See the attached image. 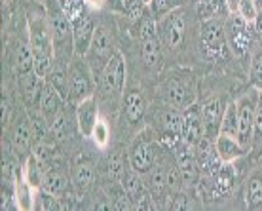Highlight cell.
I'll list each match as a JSON object with an SVG mask.
<instances>
[{
  "mask_svg": "<svg viewBox=\"0 0 262 211\" xmlns=\"http://www.w3.org/2000/svg\"><path fill=\"white\" fill-rule=\"evenodd\" d=\"M196 10L198 17L202 21L213 19V17H221L228 6L226 0H196Z\"/></svg>",
  "mask_w": 262,
  "mask_h": 211,
  "instance_id": "26",
  "label": "cell"
},
{
  "mask_svg": "<svg viewBox=\"0 0 262 211\" xmlns=\"http://www.w3.org/2000/svg\"><path fill=\"white\" fill-rule=\"evenodd\" d=\"M247 205L249 207H260L262 205V175L256 173L253 175L247 185Z\"/></svg>",
  "mask_w": 262,
  "mask_h": 211,
  "instance_id": "34",
  "label": "cell"
},
{
  "mask_svg": "<svg viewBox=\"0 0 262 211\" xmlns=\"http://www.w3.org/2000/svg\"><path fill=\"white\" fill-rule=\"evenodd\" d=\"M215 146H216V152H219V156L223 162L230 164L232 160L239 158L245 154V149L239 145V141L236 137H232V135H223V133H219L215 137Z\"/></svg>",
  "mask_w": 262,
  "mask_h": 211,
  "instance_id": "19",
  "label": "cell"
},
{
  "mask_svg": "<svg viewBox=\"0 0 262 211\" xmlns=\"http://www.w3.org/2000/svg\"><path fill=\"white\" fill-rule=\"evenodd\" d=\"M165 97L173 109H186L192 105V86L190 80H179L173 78L165 84Z\"/></svg>",
  "mask_w": 262,
  "mask_h": 211,
  "instance_id": "12",
  "label": "cell"
},
{
  "mask_svg": "<svg viewBox=\"0 0 262 211\" xmlns=\"http://www.w3.org/2000/svg\"><path fill=\"white\" fill-rule=\"evenodd\" d=\"M224 25H226V42L232 53L237 57L247 55L255 40V23H249L237 12H232Z\"/></svg>",
  "mask_w": 262,
  "mask_h": 211,
  "instance_id": "3",
  "label": "cell"
},
{
  "mask_svg": "<svg viewBox=\"0 0 262 211\" xmlns=\"http://www.w3.org/2000/svg\"><path fill=\"white\" fill-rule=\"evenodd\" d=\"M255 4H256V8H258V10H262V0H255Z\"/></svg>",
  "mask_w": 262,
  "mask_h": 211,
  "instance_id": "50",
  "label": "cell"
},
{
  "mask_svg": "<svg viewBox=\"0 0 262 211\" xmlns=\"http://www.w3.org/2000/svg\"><path fill=\"white\" fill-rule=\"evenodd\" d=\"M52 135L55 141H63L67 137V132H69V118H67L65 112H57L52 118Z\"/></svg>",
  "mask_w": 262,
  "mask_h": 211,
  "instance_id": "36",
  "label": "cell"
},
{
  "mask_svg": "<svg viewBox=\"0 0 262 211\" xmlns=\"http://www.w3.org/2000/svg\"><path fill=\"white\" fill-rule=\"evenodd\" d=\"M167 188L171 192H181L184 188L183 186V179H181V172H179V165L177 167H171L167 170Z\"/></svg>",
  "mask_w": 262,
  "mask_h": 211,
  "instance_id": "43",
  "label": "cell"
},
{
  "mask_svg": "<svg viewBox=\"0 0 262 211\" xmlns=\"http://www.w3.org/2000/svg\"><path fill=\"white\" fill-rule=\"evenodd\" d=\"M42 188L53 196H61L67 188V177L59 172H50L48 170L42 179Z\"/></svg>",
  "mask_w": 262,
  "mask_h": 211,
  "instance_id": "31",
  "label": "cell"
},
{
  "mask_svg": "<svg viewBox=\"0 0 262 211\" xmlns=\"http://www.w3.org/2000/svg\"><path fill=\"white\" fill-rule=\"evenodd\" d=\"M219 133L236 137V133H237V105H236V103H230V105L224 109V114H223V120H221V130H219Z\"/></svg>",
  "mask_w": 262,
  "mask_h": 211,
  "instance_id": "33",
  "label": "cell"
},
{
  "mask_svg": "<svg viewBox=\"0 0 262 211\" xmlns=\"http://www.w3.org/2000/svg\"><path fill=\"white\" fill-rule=\"evenodd\" d=\"M202 46L209 57H221L226 48V25L221 17L203 21L202 25Z\"/></svg>",
  "mask_w": 262,
  "mask_h": 211,
  "instance_id": "8",
  "label": "cell"
},
{
  "mask_svg": "<svg viewBox=\"0 0 262 211\" xmlns=\"http://www.w3.org/2000/svg\"><path fill=\"white\" fill-rule=\"evenodd\" d=\"M255 38L258 42V46L262 48V10H258V15L255 19Z\"/></svg>",
  "mask_w": 262,
  "mask_h": 211,
  "instance_id": "46",
  "label": "cell"
},
{
  "mask_svg": "<svg viewBox=\"0 0 262 211\" xmlns=\"http://www.w3.org/2000/svg\"><path fill=\"white\" fill-rule=\"evenodd\" d=\"M112 4V8H122V0H108Z\"/></svg>",
  "mask_w": 262,
  "mask_h": 211,
  "instance_id": "49",
  "label": "cell"
},
{
  "mask_svg": "<svg viewBox=\"0 0 262 211\" xmlns=\"http://www.w3.org/2000/svg\"><path fill=\"white\" fill-rule=\"evenodd\" d=\"M46 80L59 92V95L65 101L71 99V97H69V65L55 61V63H53V69L50 71Z\"/></svg>",
  "mask_w": 262,
  "mask_h": 211,
  "instance_id": "23",
  "label": "cell"
},
{
  "mask_svg": "<svg viewBox=\"0 0 262 211\" xmlns=\"http://www.w3.org/2000/svg\"><path fill=\"white\" fill-rule=\"evenodd\" d=\"M258 103V90H251L249 93L237 99V133L236 139L239 145L249 151L253 145V130H255V112Z\"/></svg>",
  "mask_w": 262,
  "mask_h": 211,
  "instance_id": "4",
  "label": "cell"
},
{
  "mask_svg": "<svg viewBox=\"0 0 262 211\" xmlns=\"http://www.w3.org/2000/svg\"><path fill=\"white\" fill-rule=\"evenodd\" d=\"M124 172H125V162H124L122 152L120 151L112 152L111 158H108V177H111L112 181H122Z\"/></svg>",
  "mask_w": 262,
  "mask_h": 211,
  "instance_id": "35",
  "label": "cell"
},
{
  "mask_svg": "<svg viewBox=\"0 0 262 211\" xmlns=\"http://www.w3.org/2000/svg\"><path fill=\"white\" fill-rule=\"evenodd\" d=\"M190 145H186V149L179 152L177 156V165L179 172H181V179H183V186L188 188L196 183V179L200 177V164L196 160V154L188 149Z\"/></svg>",
  "mask_w": 262,
  "mask_h": 211,
  "instance_id": "14",
  "label": "cell"
},
{
  "mask_svg": "<svg viewBox=\"0 0 262 211\" xmlns=\"http://www.w3.org/2000/svg\"><path fill=\"white\" fill-rule=\"evenodd\" d=\"M144 97L139 90H129L124 97V111L129 124H137L144 114Z\"/></svg>",
  "mask_w": 262,
  "mask_h": 211,
  "instance_id": "22",
  "label": "cell"
},
{
  "mask_svg": "<svg viewBox=\"0 0 262 211\" xmlns=\"http://www.w3.org/2000/svg\"><path fill=\"white\" fill-rule=\"evenodd\" d=\"M103 2H105V0H85V4H90V6H93V8H101Z\"/></svg>",
  "mask_w": 262,
  "mask_h": 211,
  "instance_id": "48",
  "label": "cell"
},
{
  "mask_svg": "<svg viewBox=\"0 0 262 211\" xmlns=\"http://www.w3.org/2000/svg\"><path fill=\"white\" fill-rule=\"evenodd\" d=\"M29 44L34 53V71L42 78H48L55 63V53H53L52 23L40 8L29 13Z\"/></svg>",
  "mask_w": 262,
  "mask_h": 211,
  "instance_id": "1",
  "label": "cell"
},
{
  "mask_svg": "<svg viewBox=\"0 0 262 211\" xmlns=\"http://www.w3.org/2000/svg\"><path fill=\"white\" fill-rule=\"evenodd\" d=\"M61 205L57 204V196H53L50 192H40L38 194V202H36V209L48 211V209H59Z\"/></svg>",
  "mask_w": 262,
  "mask_h": 211,
  "instance_id": "42",
  "label": "cell"
},
{
  "mask_svg": "<svg viewBox=\"0 0 262 211\" xmlns=\"http://www.w3.org/2000/svg\"><path fill=\"white\" fill-rule=\"evenodd\" d=\"M144 2H150V0H144Z\"/></svg>",
  "mask_w": 262,
  "mask_h": 211,
  "instance_id": "51",
  "label": "cell"
},
{
  "mask_svg": "<svg viewBox=\"0 0 262 211\" xmlns=\"http://www.w3.org/2000/svg\"><path fill=\"white\" fill-rule=\"evenodd\" d=\"M202 137H205V124H203L202 107L188 105L183 112V141L194 146Z\"/></svg>",
  "mask_w": 262,
  "mask_h": 211,
  "instance_id": "10",
  "label": "cell"
},
{
  "mask_svg": "<svg viewBox=\"0 0 262 211\" xmlns=\"http://www.w3.org/2000/svg\"><path fill=\"white\" fill-rule=\"evenodd\" d=\"M164 128L167 133V139L171 143H179L183 141V112L179 109H171L164 114Z\"/></svg>",
  "mask_w": 262,
  "mask_h": 211,
  "instance_id": "25",
  "label": "cell"
},
{
  "mask_svg": "<svg viewBox=\"0 0 262 211\" xmlns=\"http://www.w3.org/2000/svg\"><path fill=\"white\" fill-rule=\"evenodd\" d=\"M59 8L65 12L72 27H76L80 21H84L90 15L85 10V0H59Z\"/></svg>",
  "mask_w": 262,
  "mask_h": 211,
  "instance_id": "28",
  "label": "cell"
},
{
  "mask_svg": "<svg viewBox=\"0 0 262 211\" xmlns=\"http://www.w3.org/2000/svg\"><path fill=\"white\" fill-rule=\"evenodd\" d=\"M125 84V59L122 52H116L112 55L105 69L101 71V92L106 97L122 93Z\"/></svg>",
  "mask_w": 262,
  "mask_h": 211,
  "instance_id": "7",
  "label": "cell"
},
{
  "mask_svg": "<svg viewBox=\"0 0 262 211\" xmlns=\"http://www.w3.org/2000/svg\"><path fill=\"white\" fill-rule=\"evenodd\" d=\"M129 165L139 173V175H146L154 167V156H152L150 146L144 141H137L129 154Z\"/></svg>",
  "mask_w": 262,
  "mask_h": 211,
  "instance_id": "18",
  "label": "cell"
},
{
  "mask_svg": "<svg viewBox=\"0 0 262 211\" xmlns=\"http://www.w3.org/2000/svg\"><path fill=\"white\" fill-rule=\"evenodd\" d=\"M21 80V92H23V99L29 107L38 105L40 93L44 90V84H46V78H42L36 71H31V73L19 76Z\"/></svg>",
  "mask_w": 262,
  "mask_h": 211,
  "instance_id": "16",
  "label": "cell"
},
{
  "mask_svg": "<svg viewBox=\"0 0 262 211\" xmlns=\"http://www.w3.org/2000/svg\"><path fill=\"white\" fill-rule=\"evenodd\" d=\"M34 186L29 183L23 175V170L17 167V173H15V202H17V207L19 209H33L34 207Z\"/></svg>",
  "mask_w": 262,
  "mask_h": 211,
  "instance_id": "20",
  "label": "cell"
},
{
  "mask_svg": "<svg viewBox=\"0 0 262 211\" xmlns=\"http://www.w3.org/2000/svg\"><path fill=\"white\" fill-rule=\"evenodd\" d=\"M122 185H124V191L131 196V200H135V202H137V200L143 196L144 192H146L143 179H141V175H139V173L135 172L133 167H129V170H125V172H124V177H122Z\"/></svg>",
  "mask_w": 262,
  "mask_h": 211,
  "instance_id": "29",
  "label": "cell"
},
{
  "mask_svg": "<svg viewBox=\"0 0 262 211\" xmlns=\"http://www.w3.org/2000/svg\"><path fill=\"white\" fill-rule=\"evenodd\" d=\"M237 13H239L245 21L255 23L256 15H258V8H256L255 0H242V2H239V8H237Z\"/></svg>",
  "mask_w": 262,
  "mask_h": 211,
  "instance_id": "41",
  "label": "cell"
},
{
  "mask_svg": "<svg viewBox=\"0 0 262 211\" xmlns=\"http://www.w3.org/2000/svg\"><path fill=\"white\" fill-rule=\"evenodd\" d=\"M93 71L84 57L72 61L69 67V97L74 103L84 101L93 92Z\"/></svg>",
  "mask_w": 262,
  "mask_h": 211,
  "instance_id": "6",
  "label": "cell"
},
{
  "mask_svg": "<svg viewBox=\"0 0 262 211\" xmlns=\"http://www.w3.org/2000/svg\"><path fill=\"white\" fill-rule=\"evenodd\" d=\"M186 33V21H184L183 10H173L167 15H164V21L160 25V34H162V42L165 48L169 50H177L184 40Z\"/></svg>",
  "mask_w": 262,
  "mask_h": 211,
  "instance_id": "9",
  "label": "cell"
},
{
  "mask_svg": "<svg viewBox=\"0 0 262 211\" xmlns=\"http://www.w3.org/2000/svg\"><path fill=\"white\" fill-rule=\"evenodd\" d=\"M33 125H31V118H29V112H23L21 118L17 120L15 124V130H13L12 135V145L13 151L17 154H27L31 145H33Z\"/></svg>",
  "mask_w": 262,
  "mask_h": 211,
  "instance_id": "13",
  "label": "cell"
},
{
  "mask_svg": "<svg viewBox=\"0 0 262 211\" xmlns=\"http://www.w3.org/2000/svg\"><path fill=\"white\" fill-rule=\"evenodd\" d=\"M141 55L146 67L158 69L160 61H162V46H160V38L158 36H148V38H141Z\"/></svg>",
  "mask_w": 262,
  "mask_h": 211,
  "instance_id": "24",
  "label": "cell"
},
{
  "mask_svg": "<svg viewBox=\"0 0 262 211\" xmlns=\"http://www.w3.org/2000/svg\"><path fill=\"white\" fill-rule=\"evenodd\" d=\"M192 202L184 192H177L175 198L171 200V209H190Z\"/></svg>",
  "mask_w": 262,
  "mask_h": 211,
  "instance_id": "45",
  "label": "cell"
},
{
  "mask_svg": "<svg viewBox=\"0 0 262 211\" xmlns=\"http://www.w3.org/2000/svg\"><path fill=\"white\" fill-rule=\"evenodd\" d=\"M146 175H148L146 191L152 194V198H156V196H160L167 188V170H165L164 165H154Z\"/></svg>",
  "mask_w": 262,
  "mask_h": 211,
  "instance_id": "27",
  "label": "cell"
},
{
  "mask_svg": "<svg viewBox=\"0 0 262 211\" xmlns=\"http://www.w3.org/2000/svg\"><path fill=\"white\" fill-rule=\"evenodd\" d=\"M224 101L223 97H211L202 105V116L203 124H205V135L215 139L221 130V120L224 114Z\"/></svg>",
  "mask_w": 262,
  "mask_h": 211,
  "instance_id": "11",
  "label": "cell"
},
{
  "mask_svg": "<svg viewBox=\"0 0 262 211\" xmlns=\"http://www.w3.org/2000/svg\"><path fill=\"white\" fill-rule=\"evenodd\" d=\"M99 120V112H97V103L93 99V95L85 97L84 101L78 103V128L84 137H92L93 128Z\"/></svg>",
  "mask_w": 262,
  "mask_h": 211,
  "instance_id": "15",
  "label": "cell"
},
{
  "mask_svg": "<svg viewBox=\"0 0 262 211\" xmlns=\"http://www.w3.org/2000/svg\"><path fill=\"white\" fill-rule=\"evenodd\" d=\"M239 2L242 0H226V6H228V12H237V8H239Z\"/></svg>",
  "mask_w": 262,
  "mask_h": 211,
  "instance_id": "47",
  "label": "cell"
},
{
  "mask_svg": "<svg viewBox=\"0 0 262 211\" xmlns=\"http://www.w3.org/2000/svg\"><path fill=\"white\" fill-rule=\"evenodd\" d=\"M15 71H17V76H23V74L34 71V53H33V48H31L29 42L19 44V48H17Z\"/></svg>",
  "mask_w": 262,
  "mask_h": 211,
  "instance_id": "30",
  "label": "cell"
},
{
  "mask_svg": "<svg viewBox=\"0 0 262 211\" xmlns=\"http://www.w3.org/2000/svg\"><path fill=\"white\" fill-rule=\"evenodd\" d=\"M118 52L116 46H114V38H112L111 31L106 29L105 25H97L95 27V34H93V40H92V46L85 53V57H88V63L92 67L93 74L95 73H101L105 65L108 63L114 53Z\"/></svg>",
  "mask_w": 262,
  "mask_h": 211,
  "instance_id": "5",
  "label": "cell"
},
{
  "mask_svg": "<svg viewBox=\"0 0 262 211\" xmlns=\"http://www.w3.org/2000/svg\"><path fill=\"white\" fill-rule=\"evenodd\" d=\"M108 137H111V132H108V124H106L105 120H97V124L93 128V133H92V139L95 141V145L97 146H106L108 143Z\"/></svg>",
  "mask_w": 262,
  "mask_h": 211,
  "instance_id": "39",
  "label": "cell"
},
{
  "mask_svg": "<svg viewBox=\"0 0 262 211\" xmlns=\"http://www.w3.org/2000/svg\"><path fill=\"white\" fill-rule=\"evenodd\" d=\"M251 82L256 90L262 92V50L256 52L253 61H251Z\"/></svg>",
  "mask_w": 262,
  "mask_h": 211,
  "instance_id": "40",
  "label": "cell"
},
{
  "mask_svg": "<svg viewBox=\"0 0 262 211\" xmlns=\"http://www.w3.org/2000/svg\"><path fill=\"white\" fill-rule=\"evenodd\" d=\"M50 23H52V40H53V53H55V61L71 63V57L74 52V29L65 12L57 8L50 12Z\"/></svg>",
  "mask_w": 262,
  "mask_h": 211,
  "instance_id": "2",
  "label": "cell"
},
{
  "mask_svg": "<svg viewBox=\"0 0 262 211\" xmlns=\"http://www.w3.org/2000/svg\"><path fill=\"white\" fill-rule=\"evenodd\" d=\"M253 141L262 143V93H258V103L255 112V130H253Z\"/></svg>",
  "mask_w": 262,
  "mask_h": 211,
  "instance_id": "44",
  "label": "cell"
},
{
  "mask_svg": "<svg viewBox=\"0 0 262 211\" xmlns=\"http://www.w3.org/2000/svg\"><path fill=\"white\" fill-rule=\"evenodd\" d=\"M144 0H122V10L131 21H137L144 12Z\"/></svg>",
  "mask_w": 262,
  "mask_h": 211,
  "instance_id": "37",
  "label": "cell"
},
{
  "mask_svg": "<svg viewBox=\"0 0 262 211\" xmlns=\"http://www.w3.org/2000/svg\"><path fill=\"white\" fill-rule=\"evenodd\" d=\"M95 23L93 19L88 15L84 21H80L76 27H72L74 29V52L78 57H85V53L92 46V40H93V34H95Z\"/></svg>",
  "mask_w": 262,
  "mask_h": 211,
  "instance_id": "17",
  "label": "cell"
},
{
  "mask_svg": "<svg viewBox=\"0 0 262 211\" xmlns=\"http://www.w3.org/2000/svg\"><path fill=\"white\" fill-rule=\"evenodd\" d=\"M150 6H152L154 17L160 19V17L167 15V13L173 12V10L179 6V0H150Z\"/></svg>",
  "mask_w": 262,
  "mask_h": 211,
  "instance_id": "38",
  "label": "cell"
},
{
  "mask_svg": "<svg viewBox=\"0 0 262 211\" xmlns=\"http://www.w3.org/2000/svg\"><path fill=\"white\" fill-rule=\"evenodd\" d=\"M93 181V167L90 164H78L72 172V185L78 192H84Z\"/></svg>",
  "mask_w": 262,
  "mask_h": 211,
  "instance_id": "32",
  "label": "cell"
},
{
  "mask_svg": "<svg viewBox=\"0 0 262 211\" xmlns=\"http://www.w3.org/2000/svg\"><path fill=\"white\" fill-rule=\"evenodd\" d=\"M61 101H65L63 97L59 95V92L55 90V88L50 84L46 80V84H44V90H42V93H40V99H38V109L44 114L48 116V120H50V116H55L59 111V107H61Z\"/></svg>",
  "mask_w": 262,
  "mask_h": 211,
  "instance_id": "21",
  "label": "cell"
}]
</instances>
